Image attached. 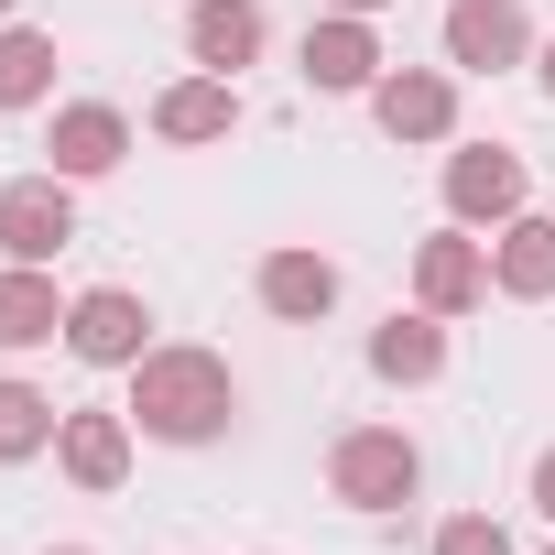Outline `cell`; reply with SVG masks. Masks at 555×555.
Here are the masks:
<instances>
[{
	"mask_svg": "<svg viewBox=\"0 0 555 555\" xmlns=\"http://www.w3.org/2000/svg\"><path fill=\"white\" fill-rule=\"evenodd\" d=\"M425 555H512V533H501V512H447Z\"/></svg>",
	"mask_w": 555,
	"mask_h": 555,
	"instance_id": "obj_20",
	"label": "cell"
},
{
	"mask_svg": "<svg viewBox=\"0 0 555 555\" xmlns=\"http://www.w3.org/2000/svg\"><path fill=\"white\" fill-rule=\"evenodd\" d=\"M66 349H77L88 371H131V360L153 349V306H142L131 284H88V295L66 306Z\"/></svg>",
	"mask_w": 555,
	"mask_h": 555,
	"instance_id": "obj_10",
	"label": "cell"
},
{
	"mask_svg": "<svg viewBox=\"0 0 555 555\" xmlns=\"http://www.w3.org/2000/svg\"><path fill=\"white\" fill-rule=\"evenodd\" d=\"M131 457H142V425L120 414V403H66V425H55V468L77 479V490H120L131 479Z\"/></svg>",
	"mask_w": 555,
	"mask_h": 555,
	"instance_id": "obj_8",
	"label": "cell"
},
{
	"mask_svg": "<svg viewBox=\"0 0 555 555\" xmlns=\"http://www.w3.org/2000/svg\"><path fill=\"white\" fill-rule=\"evenodd\" d=\"M382 66H392V55H382V23H371V12H317L306 44H295V77H306L317 99H371Z\"/></svg>",
	"mask_w": 555,
	"mask_h": 555,
	"instance_id": "obj_4",
	"label": "cell"
},
{
	"mask_svg": "<svg viewBox=\"0 0 555 555\" xmlns=\"http://www.w3.org/2000/svg\"><path fill=\"white\" fill-rule=\"evenodd\" d=\"M66 306L77 295H55V261H0V360L55 349L66 338Z\"/></svg>",
	"mask_w": 555,
	"mask_h": 555,
	"instance_id": "obj_15",
	"label": "cell"
},
{
	"mask_svg": "<svg viewBox=\"0 0 555 555\" xmlns=\"http://www.w3.org/2000/svg\"><path fill=\"white\" fill-rule=\"evenodd\" d=\"M120 164H131V109H109V99H55V120H44V175L99 185V175H120Z\"/></svg>",
	"mask_w": 555,
	"mask_h": 555,
	"instance_id": "obj_7",
	"label": "cell"
},
{
	"mask_svg": "<svg viewBox=\"0 0 555 555\" xmlns=\"http://www.w3.org/2000/svg\"><path fill=\"white\" fill-rule=\"evenodd\" d=\"M447 218L457 229H501V218H522L533 207V164L512 153V142H447Z\"/></svg>",
	"mask_w": 555,
	"mask_h": 555,
	"instance_id": "obj_3",
	"label": "cell"
},
{
	"mask_svg": "<svg viewBox=\"0 0 555 555\" xmlns=\"http://www.w3.org/2000/svg\"><path fill=\"white\" fill-rule=\"evenodd\" d=\"M414 306L425 317H479L490 306V240L479 229H436V240H414Z\"/></svg>",
	"mask_w": 555,
	"mask_h": 555,
	"instance_id": "obj_9",
	"label": "cell"
},
{
	"mask_svg": "<svg viewBox=\"0 0 555 555\" xmlns=\"http://www.w3.org/2000/svg\"><path fill=\"white\" fill-rule=\"evenodd\" d=\"M425 490V447L403 436V425H349L338 447H327V501H349V512H403Z\"/></svg>",
	"mask_w": 555,
	"mask_h": 555,
	"instance_id": "obj_2",
	"label": "cell"
},
{
	"mask_svg": "<svg viewBox=\"0 0 555 555\" xmlns=\"http://www.w3.org/2000/svg\"><path fill=\"white\" fill-rule=\"evenodd\" d=\"M544 555H555V544H544Z\"/></svg>",
	"mask_w": 555,
	"mask_h": 555,
	"instance_id": "obj_26",
	"label": "cell"
},
{
	"mask_svg": "<svg viewBox=\"0 0 555 555\" xmlns=\"http://www.w3.org/2000/svg\"><path fill=\"white\" fill-rule=\"evenodd\" d=\"M77 240V185L66 175H12L0 185V261H55Z\"/></svg>",
	"mask_w": 555,
	"mask_h": 555,
	"instance_id": "obj_11",
	"label": "cell"
},
{
	"mask_svg": "<svg viewBox=\"0 0 555 555\" xmlns=\"http://www.w3.org/2000/svg\"><path fill=\"white\" fill-rule=\"evenodd\" d=\"M371 382H392V392H425V382H447V317H425V306H392V317L371 327Z\"/></svg>",
	"mask_w": 555,
	"mask_h": 555,
	"instance_id": "obj_17",
	"label": "cell"
},
{
	"mask_svg": "<svg viewBox=\"0 0 555 555\" xmlns=\"http://www.w3.org/2000/svg\"><path fill=\"white\" fill-rule=\"evenodd\" d=\"M261 44H272V12H261V0H185V66L240 77V66H261Z\"/></svg>",
	"mask_w": 555,
	"mask_h": 555,
	"instance_id": "obj_14",
	"label": "cell"
},
{
	"mask_svg": "<svg viewBox=\"0 0 555 555\" xmlns=\"http://www.w3.org/2000/svg\"><path fill=\"white\" fill-rule=\"evenodd\" d=\"M55 425H66V403H55V392H34V382H12V371H0V468L55 457Z\"/></svg>",
	"mask_w": 555,
	"mask_h": 555,
	"instance_id": "obj_19",
	"label": "cell"
},
{
	"mask_svg": "<svg viewBox=\"0 0 555 555\" xmlns=\"http://www.w3.org/2000/svg\"><path fill=\"white\" fill-rule=\"evenodd\" d=\"M371 131L403 142V153L457 142V66H382V88H371Z\"/></svg>",
	"mask_w": 555,
	"mask_h": 555,
	"instance_id": "obj_5",
	"label": "cell"
},
{
	"mask_svg": "<svg viewBox=\"0 0 555 555\" xmlns=\"http://www.w3.org/2000/svg\"><path fill=\"white\" fill-rule=\"evenodd\" d=\"M490 295H512V306H555V218H544V207H522V218L490 229Z\"/></svg>",
	"mask_w": 555,
	"mask_h": 555,
	"instance_id": "obj_16",
	"label": "cell"
},
{
	"mask_svg": "<svg viewBox=\"0 0 555 555\" xmlns=\"http://www.w3.org/2000/svg\"><path fill=\"white\" fill-rule=\"evenodd\" d=\"M533 88H544V99H555V34H544V44H533Z\"/></svg>",
	"mask_w": 555,
	"mask_h": 555,
	"instance_id": "obj_22",
	"label": "cell"
},
{
	"mask_svg": "<svg viewBox=\"0 0 555 555\" xmlns=\"http://www.w3.org/2000/svg\"><path fill=\"white\" fill-rule=\"evenodd\" d=\"M0 23H23V0H0Z\"/></svg>",
	"mask_w": 555,
	"mask_h": 555,
	"instance_id": "obj_25",
	"label": "cell"
},
{
	"mask_svg": "<svg viewBox=\"0 0 555 555\" xmlns=\"http://www.w3.org/2000/svg\"><path fill=\"white\" fill-rule=\"evenodd\" d=\"M250 295H261L272 327H317V317H338V261H327L317 240H284V250H261Z\"/></svg>",
	"mask_w": 555,
	"mask_h": 555,
	"instance_id": "obj_12",
	"label": "cell"
},
{
	"mask_svg": "<svg viewBox=\"0 0 555 555\" xmlns=\"http://www.w3.org/2000/svg\"><path fill=\"white\" fill-rule=\"evenodd\" d=\"M55 34L44 23H0V120H23V109H55Z\"/></svg>",
	"mask_w": 555,
	"mask_h": 555,
	"instance_id": "obj_18",
	"label": "cell"
},
{
	"mask_svg": "<svg viewBox=\"0 0 555 555\" xmlns=\"http://www.w3.org/2000/svg\"><path fill=\"white\" fill-rule=\"evenodd\" d=\"M327 12H371V23H382V12H392V0H327Z\"/></svg>",
	"mask_w": 555,
	"mask_h": 555,
	"instance_id": "obj_23",
	"label": "cell"
},
{
	"mask_svg": "<svg viewBox=\"0 0 555 555\" xmlns=\"http://www.w3.org/2000/svg\"><path fill=\"white\" fill-rule=\"evenodd\" d=\"M153 447H218L229 425H240V371L218 360V349H196V338H153L142 360H131V403H120Z\"/></svg>",
	"mask_w": 555,
	"mask_h": 555,
	"instance_id": "obj_1",
	"label": "cell"
},
{
	"mask_svg": "<svg viewBox=\"0 0 555 555\" xmlns=\"http://www.w3.org/2000/svg\"><path fill=\"white\" fill-rule=\"evenodd\" d=\"M522 490H533V512H544V522H555V447H544V457H533V479H522Z\"/></svg>",
	"mask_w": 555,
	"mask_h": 555,
	"instance_id": "obj_21",
	"label": "cell"
},
{
	"mask_svg": "<svg viewBox=\"0 0 555 555\" xmlns=\"http://www.w3.org/2000/svg\"><path fill=\"white\" fill-rule=\"evenodd\" d=\"M153 142H175V153H207V142H229L240 131V77H207V66H185L175 88H153Z\"/></svg>",
	"mask_w": 555,
	"mask_h": 555,
	"instance_id": "obj_13",
	"label": "cell"
},
{
	"mask_svg": "<svg viewBox=\"0 0 555 555\" xmlns=\"http://www.w3.org/2000/svg\"><path fill=\"white\" fill-rule=\"evenodd\" d=\"M436 44H447V66L457 77H512V66H533V12L522 0H447V23H436Z\"/></svg>",
	"mask_w": 555,
	"mask_h": 555,
	"instance_id": "obj_6",
	"label": "cell"
},
{
	"mask_svg": "<svg viewBox=\"0 0 555 555\" xmlns=\"http://www.w3.org/2000/svg\"><path fill=\"white\" fill-rule=\"evenodd\" d=\"M44 555H99V544H44Z\"/></svg>",
	"mask_w": 555,
	"mask_h": 555,
	"instance_id": "obj_24",
	"label": "cell"
}]
</instances>
